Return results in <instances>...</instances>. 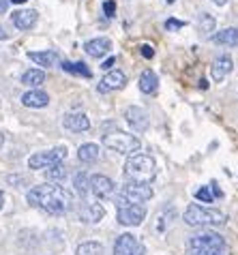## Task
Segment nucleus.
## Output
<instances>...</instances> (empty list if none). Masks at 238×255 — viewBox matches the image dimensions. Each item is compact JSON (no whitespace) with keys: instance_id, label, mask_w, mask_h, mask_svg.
Returning <instances> with one entry per match:
<instances>
[{"instance_id":"ddd939ff","label":"nucleus","mask_w":238,"mask_h":255,"mask_svg":"<svg viewBox=\"0 0 238 255\" xmlns=\"http://www.w3.org/2000/svg\"><path fill=\"white\" fill-rule=\"evenodd\" d=\"M232 69H234V60L230 58V56H219V58H215V62L211 65V77H213V82H223L226 77L232 73Z\"/></svg>"},{"instance_id":"bb28decb","label":"nucleus","mask_w":238,"mask_h":255,"mask_svg":"<svg viewBox=\"0 0 238 255\" xmlns=\"http://www.w3.org/2000/svg\"><path fill=\"white\" fill-rule=\"evenodd\" d=\"M215 28H217V19L213 15H208V13H202L200 15V32L204 34V37H208Z\"/></svg>"},{"instance_id":"393cba45","label":"nucleus","mask_w":238,"mask_h":255,"mask_svg":"<svg viewBox=\"0 0 238 255\" xmlns=\"http://www.w3.org/2000/svg\"><path fill=\"white\" fill-rule=\"evenodd\" d=\"M45 176L47 180H54V182H60L67 178V167L62 165V163H54V165L45 167Z\"/></svg>"},{"instance_id":"2f4dec72","label":"nucleus","mask_w":238,"mask_h":255,"mask_svg":"<svg viewBox=\"0 0 238 255\" xmlns=\"http://www.w3.org/2000/svg\"><path fill=\"white\" fill-rule=\"evenodd\" d=\"M183 26H185V22H180V19H167V22H165L167 30H180Z\"/></svg>"},{"instance_id":"7ed1b4c3","label":"nucleus","mask_w":238,"mask_h":255,"mask_svg":"<svg viewBox=\"0 0 238 255\" xmlns=\"http://www.w3.org/2000/svg\"><path fill=\"white\" fill-rule=\"evenodd\" d=\"M226 238L217 232H204L189 238L187 255H226Z\"/></svg>"},{"instance_id":"72a5a7b5","label":"nucleus","mask_w":238,"mask_h":255,"mask_svg":"<svg viewBox=\"0 0 238 255\" xmlns=\"http://www.w3.org/2000/svg\"><path fill=\"white\" fill-rule=\"evenodd\" d=\"M0 39H2V41H4V39H9V32H6L2 26H0Z\"/></svg>"},{"instance_id":"a878e982","label":"nucleus","mask_w":238,"mask_h":255,"mask_svg":"<svg viewBox=\"0 0 238 255\" xmlns=\"http://www.w3.org/2000/svg\"><path fill=\"white\" fill-rule=\"evenodd\" d=\"M75 255H103V245L99 243H82L78 247V251H75Z\"/></svg>"},{"instance_id":"58836bf2","label":"nucleus","mask_w":238,"mask_h":255,"mask_svg":"<svg viewBox=\"0 0 238 255\" xmlns=\"http://www.w3.org/2000/svg\"><path fill=\"white\" fill-rule=\"evenodd\" d=\"M2 141H4V137H2V133H0V148H2Z\"/></svg>"},{"instance_id":"f3484780","label":"nucleus","mask_w":238,"mask_h":255,"mask_svg":"<svg viewBox=\"0 0 238 255\" xmlns=\"http://www.w3.org/2000/svg\"><path fill=\"white\" fill-rule=\"evenodd\" d=\"M84 49H86V54L93 56V58H101V56H106L112 49V41L106 37H99V39L88 41V43L84 45Z\"/></svg>"},{"instance_id":"f8f14e48","label":"nucleus","mask_w":238,"mask_h":255,"mask_svg":"<svg viewBox=\"0 0 238 255\" xmlns=\"http://www.w3.org/2000/svg\"><path fill=\"white\" fill-rule=\"evenodd\" d=\"M124 84H127V75H124L122 71H110V73L99 82L97 90L106 95V93H114V90L124 88Z\"/></svg>"},{"instance_id":"b1692460","label":"nucleus","mask_w":238,"mask_h":255,"mask_svg":"<svg viewBox=\"0 0 238 255\" xmlns=\"http://www.w3.org/2000/svg\"><path fill=\"white\" fill-rule=\"evenodd\" d=\"M62 71H67V73L71 75H80V77H93V71H90L84 62H62Z\"/></svg>"},{"instance_id":"6e6552de","label":"nucleus","mask_w":238,"mask_h":255,"mask_svg":"<svg viewBox=\"0 0 238 255\" xmlns=\"http://www.w3.org/2000/svg\"><path fill=\"white\" fill-rule=\"evenodd\" d=\"M152 197V189L148 185H139V182H127L120 191V202L127 204H144Z\"/></svg>"},{"instance_id":"c85d7f7f","label":"nucleus","mask_w":238,"mask_h":255,"mask_svg":"<svg viewBox=\"0 0 238 255\" xmlns=\"http://www.w3.org/2000/svg\"><path fill=\"white\" fill-rule=\"evenodd\" d=\"M219 195H221V191H219V189L211 191V187H202L198 193H195V197H198V200L208 202V204H213V202H215V197H219Z\"/></svg>"},{"instance_id":"f704fd0d","label":"nucleus","mask_w":238,"mask_h":255,"mask_svg":"<svg viewBox=\"0 0 238 255\" xmlns=\"http://www.w3.org/2000/svg\"><path fill=\"white\" fill-rule=\"evenodd\" d=\"M6 11V0H0V13Z\"/></svg>"},{"instance_id":"39448f33","label":"nucleus","mask_w":238,"mask_h":255,"mask_svg":"<svg viewBox=\"0 0 238 255\" xmlns=\"http://www.w3.org/2000/svg\"><path fill=\"white\" fill-rule=\"evenodd\" d=\"M103 144H106L110 150L120 152V154H133L142 148V141H139L135 135L131 133H122V131H114L103 135Z\"/></svg>"},{"instance_id":"a211bd4d","label":"nucleus","mask_w":238,"mask_h":255,"mask_svg":"<svg viewBox=\"0 0 238 255\" xmlns=\"http://www.w3.org/2000/svg\"><path fill=\"white\" fill-rule=\"evenodd\" d=\"M159 88V77L152 69H146L142 71V75H139V90H142L144 95H155Z\"/></svg>"},{"instance_id":"423d86ee","label":"nucleus","mask_w":238,"mask_h":255,"mask_svg":"<svg viewBox=\"0 0 238 255\" xmlns=\"http://www.w3.org/2000/svg\"><path fill=\"white\" fill-rule=\"evenodd\" d=\"M116 219L120 225H129L135 228L146 219V208L139 204H127V202H116Z\"/></svg>"},{"instance_id":"4468645a","label":"nucleus","mask_w":238,"mask_h":255,"mask_svg":"<svg viewBox=\"0 0 238 255\" xmlns=\"http://www.w3.org/2000/svg\"><path fill=\"white\" fill-rule=\"evenodd\" d=\"M37 17H39V13L34 9H19L11 15L13 26L19 28V30H30V28L37 24Z\"/></svg>"},{"instance_id":"2eb2a0df","label":"nucleus","mask_w":238,"mask_h":255,"mask_svg":"<svg viewBox=\"0 0 238 255\" xmlns=\"http://www.w3.org/2000/svg\"><path fill=\"white\" fill-rule=\"evenodd\" d=\"M67 131H73V133H82V131H88L90 129V120L86 114L82 112H73V114H67L65 120H62Z\"/></svg>"},{"instance_id":"7c9ffc66","label":"nucleus","mask_w":238,"mask_h":255,"mask_svg":"<svg viewBox=\"0 0 238 255\" xmlns=\"http://www.w3.org/2000/svg\"><path fill=\"white\" fill-rule=\"evenodd\" d=\"M139 54L144 56V58H152L155 56V49H152V45H148V43H144V45H139Z\"/></svg>"},{"instance_id":"9d476101","label":"nucleus","mask_w":238,"mask_h":255,"mask_svg":"<svg viewBox=\"0 0 238 255\" xmlns=\"http://www.w3.org/2000/svg\"><path fill=\"white\" fill-rule=\"evenodd\" d=\"M88 189H90V193L95 197H99V200H106V197L114 195V182L103 174L88 176Z\"/></svg>"},{"instance_id":"f03ea898","label":"nucleus","mask_w":238,"mask_h":255,"mask_svg":"<svg viewBox=\"0 0 238 255\" xmlns=\"http://www.w3.org/2000/svg\"><path fill=\"white\" fill-rule=\"evenodd\" d=\"M124 178L127 182L150 185L157 178V163L148 154H133L124 163Z\"/></svg>"},{"instance_id":"f257e3e1","label":"nucleus","mask_w":238,"mask_h":255,"mask_svg":"<svg viewBox=\"0 0 238 255\" xmlns=\"http://www.w3.org/2000/svg\"><path fill=\"white\" fill-rule=\"evenodd\" d=\"M28 204H32L39 210L50 212V215H65L73 206V195L65 187L45 182V185L32 187L28 191Z\"/></svg>"},{"instance_id":"5701e85b","label":"nucleus","mask_w":238,"mask_h":255,"mask_svg":"<svg viewBox=\"0 0 238 255\" xmlns=\"http://www.w3.org/2000/svg\"><path fill=\"white\" fill-rule=\"evenodd\" d=\"M28 58L39 67H52L56 62V52H28Z\"/></svg>"},{"instance_id":"4c0bfd02","label":"nucleus","mask_w":238,"mask_h":255,"mask_svg":"<svg viewBox=\"0 0 238 255\" xmlns=\"http://www.w3.org/2000/svg\"><path fill=\"white\" fill-rule=\"evenodd\" d=\"M9 2H13V4H24L26 0H9Z\"/></svg>"},{"instance_id":"9b49d317","label":"nucleus","mask_w":238,"mask_h":255,"mask_svg":"<svg viewBox=\"0 0 238 255\" xmlns=\"http://www.w3.org/2000/svg\"><path fill=\"white\" fill-rule=\"evenodd\" d=\"M124 118H127V123H129L131 129L137 131V133L148 131V127H150L148 114H146L142 108H137V105H131V108L124 110Z\"/></svg>"},{"instance_id":"cd10ccee","label":"nucleus","mask_w":238,"mask_h":255,"mask_svg":"<svg viewBox=\"0 0 238 255\" xmlns=\"http://www.w3.org/2000/svg\"><path fill=\"white\" fill-rule=\"evenodd\" d=\"M73 185H75V191H78L80 195H86L88 193V174L86 172H80V174H75V178H73Z\"/></svg>"},{"instance_id":"0eeeda50","label":"nucleus","mask_w":238,"mask_h":255,"mask_svg":"<svg viewBox=\"0 0 238 255\" xmlns=\"http://www.w3.org/2000/svg\"><path fill=\"white\" fill-rule=\"evenodd\" d=\"M67 157V148L65 146H58L54 150H47V152H37L28 159V167L30 169H45L54 165V163H62V159Z\"/></svg>"},{"instance_id":"20e7f679","label":"nucleus","mask_w":238,"mask_h":255,"mask_svg":"<svg viewBox=\"0 0 238 255\" xmlns=\"http://www.w3.org/2000/svg\"><path fill=\"white\" fill-rule=\"evenodd\" d=\"M185 223L191 228H211V225H226L228 217L226 212L217 208H204L200 204H191L185 210Z\"/></svg>"},{"instance_id":"4be33fe9","label":"nucleus","mask_w":238,"mask_h":255,"mask_svg":"<svg viewBox=\"0 0 238 255\" xmlns=\"http://www.w3.org/2000/svg\"><path fill=\"white\" fill-rule=\"evenodd\" d=\"M45 82V71L41 69H28L26 73L22 75V84H26V86H41V84Z\"/></svg>"},{"instance_id":"ea45409f","label":"nucleus","mask_w":238,"mask_h":255,"mask_svg":"<svg viewBox=\"0 0 238 255\" xmlns=\"http://www.w3.org/2000/svg\"><path fill=\"white\" fill-rule=\"evenodd\" d=\"M165 2H174V0H165Z\"/></svg>"},{"instance_id":"6ab92c4d","label":"nucleus","mask_w":238,"mask_h":255,"mask_svg":"<svg viewBox=\"0 0 238 255\" xmlns=\"http://www.w3.org/2000/svg\"><path fill=\"white\" fill-rule=\"evenodd\" d=\"M22 103L26 108H45L50 103V95L43 93V90H30L22 97Z\"/></svg>"},{"instance_id":"dca6fc26","label":"nucleus","mask_w":238,"mask_h":255,"mask_svg":"<svg viewBox=\"0 0 238 255\" xmlns=\"http://www.w3.org/2000/svg\"><path fill=\"white\" fill-rule=\"evenodd\" d=\"M103 215H106V210H103L101 204H88V202H84V206L80 208V219L84 223H97V221H101Z\"/></svg>"},{"instance_id":"412c9836","label":"nucleus","mask_w":238,"mask_h":255,"mask_svg":"<svg viewBox=\"0 0 238 255\" xmlns=\"http://www.w3.org/2000/svg\"><path fill=\"white\" fill-rule=\"evenodd\" d=\"M78 159L82 163H86V165L95 163L97 159H99V146L97 144H82L80 150H78Z\"/></svg>"},{"instance_id":"c756f323","label":"nucleus","mask_w":238,"mask_h":255,"mask_svg":"<svg viewBox=\"0 0 238 255\" xmlns=\"http://www.w3.org/2000/svg\"><path fill=\"white\" fill-rule=\"evenodd\" d=\"M103 11H106L108 17H114V13H116V2L114 0H106V2H103Z\"/></svg>"},{"instance_id":"e433bc0d","label":"nucleus","mask_w":238,"mask_h":255,"mask_svg":"<svg viewBox=\"0 0 238 255\" xmlns=\"http://www.w3.org/2000/svg\"><path fill=\"white\" fill-rule=\"evenodd\" d=\"M2 204H4V193L0 191V208H2Z\"/></svg>"},{"instance_id":"1a4fd4ad","label":"nucleus","mask_w":238,"mask_h":255,"mask_svg":"<svg viewBox=\"0 0 238 255\" xmlns=\"http://www.w3.org/2000/svg\"><path fill=\"white\" fill-rule=\"evenodd\" d=\"M114 255H144V245L133 234H122L114 243Z\"/></svg>"},{"instance_id":"473e14b6","label":"nucleus","mask_w":238,"mask_h":255,"mask_svg":"<svg viewBox=\"0 0 238 255\" xmlns=\"http://www.w3.org/2000/svg\"><path fill=\"white\" fill-rule=\"evenodd\" d=\"M114 62H116V58H108V60L101 65V69H103V71H110L112 67H114Z\"/></svg>"},{"instance_id":"c9c22d12","label":"nucleus","mask_w":238,"mask_h":255,"mask_svg":"<svg viewBox=\"0 0 238 255\" xmlns=\"http://www.w3.org/2000/svg\"><path fill=\"white\" fill-rule=\"evenodd\" d=\"M215 4H219V6H223V4H228V0H213Z\"/></svg>"},{"instance_id":"aec40b11","label":"nucleus","mask_w":238,"mask_h":255,"mask_svg":"<svg viewBox=\"0 0 238 255\" xmlns=\"http://www.w3.org/2000/svg\"><path fill=\"white\" fill-rule=\"evenodd\" d=\"M213 41H215L217 45L238 47V28H226V30L213 34Z\"/></svg>"}]
</instances>
